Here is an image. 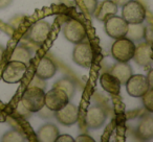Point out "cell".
Wrapping results in <instances>:
<instances>
[{
  "label": "cell",
  "instance_id": "25",
  "mask_svg": "<svg viewBox=\"0 0 153 142\" xmlns=\"http://www.w3.org/2000/svg\"><path fill=\"white\" fill-rule=\"evenodd\" d=\"M84 5H85L86 10L88 11V13L90 15H94V10H96L97 5H98L99 1L98 0H83Z\"/></svg>",
  "mask_w": 153,
  "mask_h": 142
},
{
  "label": "cell",
  "instance_id": "15",
  "mask_svg": "<svg viewBox=\"0 0 153 142\" xmlns=\"http://www.w3.org/2000/svg\"><path fill=\"white\" fill-rule=\"evenodd\" d=\"M117 4L112 0H103L102 2L98 3L96 10H94V17L99 21H105L108 17L117 15Z\"/></svg>",
  "mask_w": 153,
  "mask_h": 142
},
{
  "label": "cell",
  "instance_id": "23",
  "mask_svg": "<svg viewBox=\"0 0 153 142\" xmlns=\"http://www.w3.org/2000/svg\"><path fill=\"white\" fill-rule=\"evenodd\" d=\"M143 106L149 113H153V88H149L148 91L142 96Z\"/></svg>",
  "mask_w": 153,
  "mask_h": 142
},
{
  "label": "cell",
  "instance_id": "22",
  "mask_svg": "<svg viewBox=\"0 0 153 142\" xmlns=\"http://www.w3.org/2000/svg\"><path fill=\"white\" fill-rule=\"evenodd\" d=\"M53 87L62 89L67 94L69 98H71L72 96H74V91H76V85H74V82H72L69 77H64V79H59V81L55 84Z\"/></svg>",
  "mask_w": 153,
  "mask_h": 142
},
{
  "label": "cell",
  "instance_id": "7",
  "mask_svg": "<svg viewBox=\"0 0 153 142\" xmlns=\"http://www.w3.org/2000/svg\"><path fill=\"white\" fill-rule=\"evenodd\" d=\"M128 25L129 24L123 18L119 17L117 15L110 16L104 21L105 32L110 38L114 39V40L124 38L126 36L128 30Z\"/></svg>",
  "mask_w": 153,
  "mask_h": 142
},
{
  "label": "cell",
  "instance_id": "30",
  "mask_svg": "<svg viewBox=\"0 0 153 142\" xmlns=\"http://www.w3.org/2000/svg\"><path fill=\"white\" fill-rule=\"evenodd\" d=\"M4 52H5V48L3 46L0 45V63L2 62L3 60V57H4Z\"/></svg>",
  "mask_w": 153,
  "mask_h": 142
},
{
  "label": "cell",
  "instance_id": "28",
  "mask_svg": "<svg viewBox=\"0 0 153 142\" xmlns=\"http://www.w3.org/2000/svg\"><path fill=\"white\" fill-rule=\"evenodd\" d=\"M147 81H148L149 87L153 88V69H150L148 71V75H147Z\"/></svg>",
  "mask_w": 153,
  "mask_h": 142
},
{
  "label": "cell",
  "instance_id": "13",
  "mask_svg": "<svg viewBox=\"0 0 153 142\" xmlns=\"http://www.w3.org/2000/svg\"><path fill=\"white\" fill-rule=\"evenodd\" d=\"M134 62L140 67H148L152 64V45L149 42H143L135 46L132 57Z\"/></svg>",
  "mask_w": 153,
  "mask_h": 142
},
{
  "label": "cell",
  "instance_id": "31",
  "mask_svg": "<svg viewBox=\"0 0 153 142\" xmlns=\"http://www.w3.org/2000/svg\"><path fill=\"white\" fill-rule=\"evenodd\" d=\"M112 1H114L115 3H120V2H123V1H126V0H112Z\"/></svg>",
  "mask_w": 153,
  "mask_h": 142
},
{
  "label": "cell",
  "instance_id": "19",
  "mask_svg": "<svg viewBox=\"0 0 153 142\" xmlns=\"http://www.w3.org/2000/svg\"><path fill=\"white\" fill-rule=\"evenodd\" d=\"M110 73L119 79L122 85H125V83L129 79V77L133 74V70H132V67L129 63L117 62V64L112 66Z\"/></svg>",
  "mask_w": 153,
  "mask_h": 142
},
{
  "label": "cell",
  "instance_id": "21",
  "mask_svg": "<svg viewBox=\"0 0 153 142\" xmlns=\"http://www.w3.org/2000/svg\"><path fill=\"white\" fill-rule=\"evenodd\" d=\"M11 60L14 61H19L22 63H25L26 65L28 64V62L30 61V49H27L25 46L19 45L15 48V50L13 51Z\"/></svg>",
  "mask_w": 153,
  "mask_h": 142
},
{
  "label": "cell",
  "instance_id": "26",
  "mask_svg": "<svg viewBox=\"0 0 153 142\" xmlns=\"http://www.w3.org/2000/svg\"><path fill=\"white\" fill-rule=\"evenodd\" d=\"M55 142H74V138L70 135H67V134H63V135L59 134Z\"/></svg>",
  "mask_w": 153,
  "mask_h": 142
},
{
  "label": "cell",
  "instance_id": "5",
  "mask_svg": "<svg viewBox=\"0 0 153 142\" xmlns=\"http://www.w3.org/2000/svg\"><path fill=\"white\" fill-rule=\"evenodd\" d=\"M62 32H63L64 38L72 44L83 42L87 37L85 26L76 19L67 20L64 24Z\"/></svg>",
  "mask_w": 153,
  "mask_h": 142
},
{
  "label": "cell",
  "instance_id": "29",
  "mask_svg": "<svg viewBox=\"0 0 153 142\" xmlns=\"http://www.w3.org/2000/svg\"><path fill=\"white\" fill-rule=\"evenodd\" d=\"M10 2H11V0H0V9L7 7L10 4Z\"/></svg>",
  "mask_w": 153,
  "mask_h": 142
},
{
  "label": "cell",
  "instance_id": "8",
  "mask_svg": "<svg viewBox=\"0 0 153 142\" xmlns=\"http://www.w3.org/2000/svg\"><path fill=\"white\" fill-rule=\"evenodd\" d=\"M69 99L70 98L63 90L53 87L47 93H45L44 107H46L51 112H56L66 106L69 102Z\"/></svg>",
  "mask_w": 153,
  "mask_h": 142
},
{
  "label": "cell",
  "instance_id": "4",
  "mask_svg": "<svg viewBox=\"0 0 153 142\" xmlns=\"http://www.w3.org/2000/svg\"><path fill=\"white\" fill-rule=\"evenodd\" d=\"M27 71V65L19 61L11 60L7 62L2 71V81L7 84H18L22 81Z\"/></svg>",
  "mask_w": 153,
  "mask_h": 142
},
{
  "label": "cell",
  "instance_id": "10",
  "mask_svg": "<svg viewBox=\"0 0 153 142\" xmlns=\"http://www.w3.org/2000/svg\"><path fill=\"white\" fill-rule=\"evenodd\" d=\"M107 119V113L102 106L90 107L86 112L85 124L90 129H99L104 125Z\"/></svg>",
  "mask_w": 153,
  "mask_h": 142
},
{
  "label": "cell",
  "instance_id": "20",
  "mask_svg": "<svg viewBox=\"0 0 153 142\" xmlns=\"http://www.w3.org/2000/svg\"><path fill=\"white\" fill-rule=\"evenodd\" d=\"M126 38L131 40L132 42H138L146 37V26L143 23L137 24H129L128 30L126 34Z\"/></svg>",
  "mask_w": 153,
  "mask_h": 142
},
{
  "label": "cell",
  "instance_id": "3",
  "mask_svg": "<svg viewBox=\"0 0 153 142\" xmlns=\"http://www.w3.org/2000/svg\"><path fill=\"white\" fill-rule=\"evenodd\" d=\"M122 18L128 24L143 23L146 19V10L136 0L126 1L122 9Z\"/></svg>",
  "mask_w": 153,
  "mask_h": 142
},
{
  "label": "cell",
  "instance_id": "6",
  "mask_svg": "<svg viewBox=\"0 0 153 142\" xmlns=\"http://www.w3.org/2000/svg\"><path fill=\"white\" fill-rule=\"evenodd\" d=\"M72 60L80 67L90 68L94 61L92 48L88 42L76 43L72 51Z\"/></svg>",
  "mask_w": 153,
  "mask_h": 142
},
{
  "label": "cell",
  "instance_id": "14",
  "mask_svg": "<svg viewBox=\"0 0 153 142\" xmlns=\"http://www.w3.org/2000/svg\"><path fill=\"white\" fill-rule=\"evenodd\" d=\"M56 72H57L56 64L49 57H44L39 61L38 65H37L35 77L42 81H47V79H51L56 74Z\"/></svg>",
  "mask_w": 153,
  "mask_h": 142
},
{
  "label": "cell",
  "instance_id": "16",
  "mask_svg": "<svg viewBox=\"0 0 153 142\" xmlns=\"http://www.w3.org/2000/svg\"><path fill=\"white\" fill-rule=\"evenodd\" d=\"M151 114L143 116L136 127V136L143 141H149L153 138V117Z\"/></svg>",
  "mask_w": 153,
  "mask_h": 142
},
{
  "label": "cell",
  "instance_id": "11",
  "mask_svg": "<svg viewBox=\"0 0 153 142\" xmlns=\"http://www.w3.org/2000/svg\"><path fill=\"white\" fill-rule=\"evenodd\" d=\"M55 117L58 120V122L61 123L62 125L71 127L74 123L78 122V119H79V109H78V107L76 104L68 102L62 109L56 111Z\"/></svg>",
  "mask_w": 153,
  "mask_h": 142
},
{
  "label": "cell",
  "instance_id": "2",
  "mask_svg": "<svg viewBox=\"0 0 153 142\" xmlns=\"http://www.w3.org/2000/svg\"><path fill=\"white\" fill-rule=\"evenodd\" d=\"M135 50V44L128 38L117 39L111 46V55L117 62L129 63L132 60Z\"/></svg>",
  "mask_w": 153,
  "mask_h": 142
},
{
  "label": "cell",
  "instance_id": "12",
  "mask_svg": "<svg viewBox=\"0 0 153 142\" xmlns=\"http://www.w3.org/2000/svg\"><path fill=\"white\" fill-rule=\"evenodd\" d=\"M51 32V24L45 20H39L30 26L28 30V38L36 44H43L48 38Z\"/></svg>",
  "mask_w": 153,
  "mask_h": 142
},
{
  "label": "cell",
  "instance_id": "27",
  "mask_svg": "<svg viewBox=\"0 0 153 142\" xmlns=\"http://www.w3.org/2000/svg\"><path fill=\"white\" fill-rule=\"evenodd\" d=\"M74 142H94V139H92L89 135L83 134V135L78 136V138L74 139Z\"/></svg>",
  "mask_w": 153,
  "mask_h": 142
},
{
  "label": "cell",
  "instance_id": "1",
  "mask_svg": "<svg viewBox=\"0 0 153 142\" xmlns=\"http://www.w3.org/2000/svg\"><path fill=\"white\" fill-rule=\"evenodd\" d=\"M44 89L30 86L21 97V104L30 113H37L44 108Z\"/></svg>",
  "mask_w": 153,
  "mask_h": 142
},
{
  "label": "cell",
  "instance_id": "18",
  "mask_svg": "<svg viewBox=\"0 0 153 142\" xmlns=\"http://www.w3.org/2000/svg\"><path fill=\"white\" fill-rule=\"evenodd\" d=\"M59 134L57 125L53 123H45L37 132V140L40 142H55Z\"/></svg>",
  "mask_w": 153,
  "mask_h": 142
},
{
  "label": "cell",
  "instance_id": "17",
  "mask_svg": "<svg viewBox=\"0 0 153 142\" xmlns=\"http://www.w3.org/2000/svg\"><path fill=\"white\" fill-rule=\"evenodd\" d=\"M100 84L102 86L103 90L108 92L111 95H119L121 93L122 84L115 77H113L111 73H103L100 77Z\"/></svg>",
  "mask_w": 153,
  "mask_h": 142
},
{
  "label": "cell",
  "instance_id": "24",
  "mask_svg": "<svg viewBox=\"0 0 153 142\" xmlns=\"http://www.w3.org/2000/svg\"><path fill=\"white\" fill-rule=\"evenodd\" d=\"M1 141L3 142H21L24 141L23 135L21 133H19L18 131H10L7 133H5L4 135L1 137Z\"/></svg>",
  "mask_w": 153,
  "mask_h": 142
},
{
  "label": "cell",
  "instance_id": "9",
  "mask_svg": "<svg viewBox=\"0 0 153 142\" xmlns=\"http://www.w3.org/2000/svg\"><path fill=\"white\" fill-rule=\"evenodd\" d=\"M125 86L128 95L135 98H140L150 88L146 75L143 74H132L125 83Z\"/></svg>",
  "mask_w": 153,
  "mask_h": 142
}]
</instances>
